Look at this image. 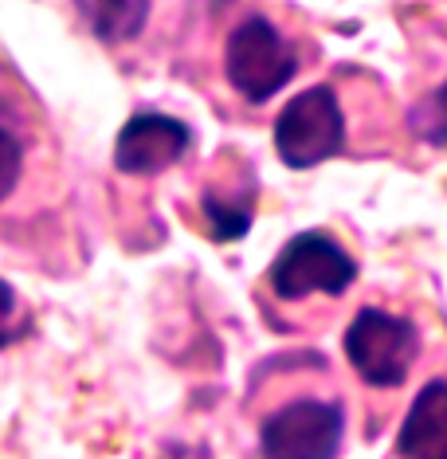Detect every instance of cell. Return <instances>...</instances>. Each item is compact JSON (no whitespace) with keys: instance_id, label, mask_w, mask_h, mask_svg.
Segmentation results:
<instances>
[{"instance_id":"9c48e42d","label":"cell","mask_w":447,"mask_h":459,"mask_svg":"<svg viewBox=\"0 0 447 459\" xmlns=\"http://www.w3.org/2000/svg\"><path fill=\"white\" fill-rule=\"evenodd\" d=\"M79 13L87 16L90 32L99 39L122 44V39H133L145 28L150 4H79Z\"/></svg>"},{"instance_id":"52a82bcc","label":"cell","mask_w":447,"mask_h":459,"mask_svg":"<svg viewBox=\"0 0 447 459\" xmlns=\"http://www.w3.org/2000/svg\"><path fill=\"white\" fill-rule=\"evenodd\" d=\"M400 459H447V381L435 377L420 389L397 432Z\"/></svg>"},{"instance_id":"8fae6325","label":"cell","mask_w":447,"mask_h":459,"mask_svg":"<svg viewBox=\"0 0 447 459\" xmlns=\"http://www.w3.org/2000/svg\"><path fill=\"white\" fill-rule=\"evenodd\" d=\"M28 326H32V322L20 315V295L13 290V283L0 279V350L16 346V342L28 333Z\"/></svg>"},{"instance_id":"8992f818","label":"cell","mask_w":447,"mask_h":459,"mask_svg":"<svg viewBox=\"0 0 447 459\" xmlns=\"http://www.w3.org/2000/svg\"><path fill=\"white\" fill-rule=\"evenodd\" d=\"M193 130L173 114L142 110L114 138V169L126 177H150L176 165L189 153Z\"/></svg>"},{"instance_id":"6da1fadb","label":"cell","mask_w":447,"mask_h":459,"mask_svg":"<svg viewBox=\"0 0 447 459\" xmlns=\"http://www.w3.org/2000/svg\"><path fill=\"white\" fill-rule=\"evenodd\" d=\"M346 358L373 389H397L420 358V330L400 315L361 307L346 330Z\"/></svg>"},{"instance_id":"5b68a950","label":"cell","mask_w":447,"mask_h":459,"mask_svg":"<svg viewBox=\"0 0 447 459\" xmlns=\"http://www.w3.org/2000/svg\"><path fill=\"white\" fill-rule=\"evenodd\" d=\"M346 440V412L338 401L303 396L275 409L259 428L263 459H338Z\"/></svg>"},{"instance_id":"7c38bea8","label":"cell","mask_w":447,"mask_h":459,"mask_svg":"<svg viewBox=\"0 0 447 459\" xmlns=\"http://www.w3.org/2000/svg\"><path fill=\"white\" fill-rule=\"evenodd\" d=\"M20 173H24V142L13 130L0 126V201L13 196Z\"/></svg>"},{"instance_id":"3957f363","label":"cell","mask_w":447,"mask_h":459,"mask_svg":"<svg viewBox=\"0 0 447 459\" xmlns=\"http://www.w3.org/2000/svg\"><path fill=\"white\" fill-rule=\"evenodd\" d=\"M298 56L267 16H247L224 44V75L247 102H267L295 79Z\"/></svg>"},{"instance_id":"277c9868","label":"cell","mask_w":447,"mask_h":459,"mask_svg":"<svg viewBox=\"0 0 447 459\" xmlns=\"http://www.w3.org/2000/svg\"><path fill=\"white\" fill-rule=\"evenodd\" d=\"M346 145V114L330 87H310L295 95L275 118V153L287 169H314Z\"/></svg>"},{"instance_id":"7a4b0ae2","label":"cell","mask_w":447,"mask_h":459,"mask_svg":"<svg viewBox=\"0 0 447 459\" xmlns=\"http://www.w3.org/2000/svg\"><path fill=\"white\" fill-rule=\"evenodd\" d=\"M357 279V259L326 232L290 236L267 267V283L279 299L298 302L306 295H346Z\"/></svg>"},{"instance_id":"ba28073f","label":"cell","mask_w":447,"mask_h":459,"mask_svg":"<svg viewBox=\"0 0 447 459\" xmlns=\"http://www.w3.org/2000/svg\"><path fill=\"white\" fill-rule=\"evenodd\" d=\"M201 208H204V221H208V236L216 244H232V239H244L247 228L255 221V196H216L208 189L201 196Z\"/></svg>"},{"instance_id":"30bf717a","label":"cell","mask_w":447,"mask_h":459,"mask_svg":"<svg viewBox=\"0 0 447 459\" xmlns=\"http://www.w3.org/2000/svg\"><path fill=\"white\" fill-rule=\"evenodd\" d=\"M408 126H412V134L420 142L447 150V79L416 102L412 114H408Z\"/></svg>"}]
</instances>
